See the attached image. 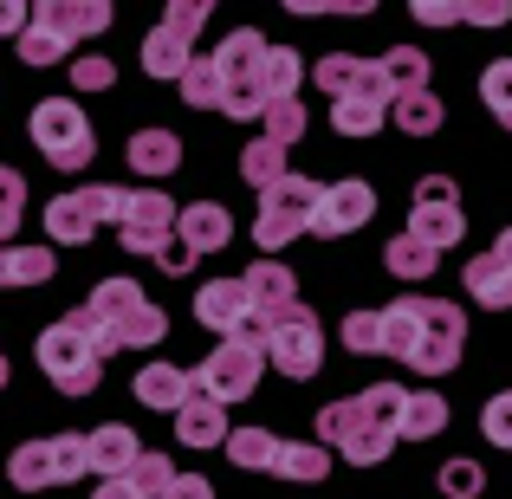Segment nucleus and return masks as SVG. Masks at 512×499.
<instances>
[{
	"mask_svg": "<svg viewBox=\"0 0 512 499\" xmlns=\"http://www.w3.org/2000/svg\"><path fill=\"white\" fill-rule=\"evenodd\" d=\"M383 357L409 363L415 376H448L454 363H461V344H467V318L461 305L448 299H396L383 305Z\"/></svg>",
	"mask_w": 512,
	"mask_h": 499,
	"instance_id": "1",
	"label": "nucleus"
},
{
	"mask_svg": "<svg viewBox=\"0 0 512 499\" xmlns=\"http://www.w3.org/2000/svg\"><path fill=\"white\" fill-rule=\"evenodd\" d=\"M402 383H370L363 396H344V402H325L318 409V441L331 454H344L350 467H383L396 454V422H402Z\"/></svg>",
	"mask_w": 512,
	"mask_h": 499,
	"instance_id": "2",
	"label": "nucleus"
},
{
	"mask_svg": "<svg viewBox=\"0 0 512 499\" xmlns=\"http://www.w3.org/2000/svg\"><path fill=\"white\" fill-rule=\"evenodd\" d=\"M78 318H85V331H91V344H98V357L143 350V344H156V337L169 331V318L156 312L150 299H143L137 279H104V286L91 292L85 305H78Z\"/></svg>",
	"mask_w": 512,
	"mask_h": 499,
	"instance_id": "3",
	"label": "nucleus"
},
{
	"mask_svg": "<svg viewBox=\"0 0 512 499\" xmlns=\"http://www.w3.org/2000/svg\"><path fill=\"white\" fill-rule=\"evenodd\" d=\"M111 20H117L111 0H46V7H33V20L20 33V59L26 65H59V59H72L78 39L104 33Z\"/></svg>",
	"mask_w": 512,
	"mask_h": 499,
	"instance_id": "4",
	"label": "nucleus"
},
{
	"mask_svg": "<svg viewBox=\"0 0 512 499\" xmlns=\"http://www.w3.org/2000/svg\"><path fill=\"white\" fill-rule=\"evenodd\" d=\"M33 357H39V370H46L65 396H85V389H98V376H104V357H98V344H91V331H85L78 312H65L59 325L39 331Z\"/></svg>",
	"mask_w": 512,
	"mask_h": 499,
	"instance_id": "5",
	"label": "nucleus"
},
{
	"mask_svg": "<svg viewBox=\"0 0 512 499\" xmlns=\"http://www.w3.org/2000/svg\"><path fill=\"white\" fill-rule=\"evenodd\" d=\"M260 59H266V39L253 33V26H234V33L214 46V65H221V111L240 117V124H260V111H266Z\"/></svg>",
	"mask_w": 512,
	"mask_h": 499,
	"instance_id": "6",
	"label": "nucleus"
},
{
	"mask_svg": "<svg viewBox=\"0 0 512 499\" xmlns=\"http://www.w3.org/2000/svg\"><path fill=\"white\" fill-rule=\"evenodd\" d=\"M318 201H325V188H318L312 175H286V182H273V188L260 195V221H253V240H260L266 253L292 247L299 234H312Z\"/></svg>",
	"mask_w": 512,
	"mask_h": 499,
	"instance_id": "7",
	"label": "nucleus"
},
{
	"mask_svg": "<svg viewBox=\"0 0 512 499\" xmlns=\"http://www.w3.org/2000/svg\"><path fill=\"white\" fill-rule=\"evenodd\" d=\"M260 370H266V344L260 337H221V344L208 350V363L188 370V376H195L201 396H214L227 409V402H240V396L260 389Z\"/></svg>",
	"mask_w": 512,
	"mask_h": 499,
	"instance_id": "8",
	"label": "nucleus"
},
{
	"mask_svg": "<svg viewBox=\"0 0 512 499\" xmlns=\"http://www.w3.org/2000/svg\"><path fill=\"white\" fill-rule=\"evenodd\" d=\"M33 143H39V156H46L52 169H65V175H78L91 163V150H98V137H91L85 111H78L72 98L33 104Z\"/></svg>",
	"mask_w": 512,
	"mask_h": 499,
	"instance_id": "9",
	"label": "nucleus"
},
{
	"mask_svg": "<svg viewBox=\"0 0 512 499\" xmlns=\"http://www.w3.org/2000/svg\"><path fill=\"white\" fill-rule=\"evenodd\" d=\"M266 363H273L279 376H318V363H325V325H318L312 305H292V312H279L273 325H266Z\"/></svg>",
	"mask_w": 512,
	"mask_h": 499,
	"instance_id": "10",
	"label": "nucleus"
},
{
	"mask_svg": "<svg viewBox=\"0 0 512 499\" xmlns=\"http://www.w3.org/2000/svg\"><path fill=\"white\" fill-rule=\"evenodd\" d=\"M201 20H214V7H201V0H175V7L163 13V26L143 39V65H150V78H175V85H182V72L195 65Z\"/></svg>",
	"mask_w": 512,
	"mask_h": 499,
	"instance_id": "11",
	"label": "nucleus"
},
{
	"mask_svg": "<svg viewBox=\"0 0 512 499\" xmlns=\"http://www.w3.org/2000/svg\"><path fill=\"white\" fill-rule=\"evenodd\" d=\"M409 234L422 240V247H454V240L467 234V214H461V188H454V175H422L415 182V201H409Z\"/></svg>",
	"mask_w": 512,
	"mask_h": 499,
	"instance_id": "12",
	"label": "nucleus"
},
{
	"mask_svg": "<svg viewBox=\"0 0 512 499\" xmlns=\"http://www.w3.org/2000/svg\"><path fill=\"white\" fill-rule=\"evenodd\" d=\"M175 214H182V208H175L163 188H150V182L130 188V195H124V221H117V227H124V247L143 253V260H163V253L175 247Z\"/></svg>",
	"mask_w": 512,
	"mask_h": 499,
	"instance_id": "13",
	"label": "nucleus"
},
{
	"mask_svg": "<svg viewBox=\"0 0 512 499\" xmlns=\"http://www.w3.org/2000/svg\"><path fill=\"white\" fill-rule=\"evenodd\" d=\"M195 318L221 337H260L266 344L260 318H253V299H247V279H208V286L195 292Z\"/></svg>",
	"mask_w": 512,
	"mask_h": 499,
	"instance_id": "14",
	"label": "nucleus"
},
{
	"mask_svg": "<svg viewBox=\"0 0 512 499\" xmlns=\"http://www.w3.org/2000/svg\"><path fill=\"white\" fill-rule=\"evenodd\" d=\"M370 214H376V188L370 182H331L325 201H318V214H312V234L338 240V234H350V227H363Z\"/></svg>",
	"mask_w": 512,
	"mask_h": 499,
	"instance_id": "15",
	"label": "nucleus"
},
{
	"mask_svg": "<svg viewBox=\"0 0 512 499\" xmlns=\"http://www.w3.org/2000/svg\"><path fill=\"white\" fill-rule=\"evenodd\" d=\"M240 279H247V299H253L260 331L273 325L279 312H292V305H299V273H292V266H279V260H253Z\"/></svg>",
	"mask_w": 512,
	"mask_h": 499,
	"instance_id": "16",
	"label": "nucleus"
},
{
	"mask_svg": "<svg viewBox=\"0 0 512 499\" xmlns=\"http://www.w3.org/2000/svg\"><path fill=\"white\" fill-rule=\"evenodd\" d=\"M175 240H182V253H221L227 240H234V214L221 208V201H195V208L175 214Z\"/></svg>",
	"mask_w": 512,
	"mask_h": 499,
	"instance_id": "17",
	"label": "nucleus"
},
{
	"mask_svg": "<svg viewBox=\"0 0 512 499\" xmlns=\"http://www.w3.org/2000/svg\"><path fill=\"white\" fill-rule=\"evenodd\" d=\"M227 435H234V428H227V409L214 396H201V389L175 409V441H182V448H221Z\"/></svg>",
	"mask_w": 512,
	"mask_h": 499,
	"instance_id": "18",
	"label": "nucleus"
},
{
	"mask_svg": "<svg viewBox=\"0 0 512 499\" xmlns=\"http://www.w3.org/2000/svg\"><path fill=\"white\" fill-rule=\"evenodd\" d=\"M85 448H91V474H98V480H117V474H130V467L143 461V441L130 435L124 422L91 428V435H85Z\"/></svg>",
	"mask_w": 512,
	"mask_h": 499,
	"instance_id": "19",
	"label": "nucleus"
},
{
	"mask_svg": "<svg viewBox=\"0 0 512 499\" xmlns=\"http://www.w3.org/2000/svg\"><path fill=\"white\" fill-rule=\"evenodd\" d=\"M46 234H52V247H85V240L98 234V214H91L85 188H72V195H52V201H46Z\"/></svg>",
	"mask_w": 512,
	"mask_h": 499,
	"instance_id": "20",
	"label": "nucleus"
},
{
	"mask_svg": "<svg viewBox=\"0 0 512 499\" xmlns=\"http://www.w3.org/2000/svg\"><path fill=\"white\" fill-rule=\"evenodd\" d=\"M415 20H428V26H506L512 20V7L506 0H415Z\"/></svg>",
	"mask_w": 512,
	"mask_h": 499,
	"instance_id": "21",
	"label": "nucleus"
},
{
	"mask_svg": "<svg viewBox=\"0 0 512 499\" xmlns=\"http://www.w3.org/2000/svg\"><path fill=\"white\" fill-rule=\"evenodd\" d=\"M188 396H195V376L175 370V363H150V370L137 376V402H143V409H169L175 415Z\"/></svg>",
	"mask_w": 512,
	"mask_h": 499,
	"instance_id": "22",
	"label": "nucleus"
},
{
	"mask_svg": "<svg viewBox=\"0 0 512 499\" xmlns=\"http://www.w3.org/2000/svg\"><path fill=\"white\" fill-rule=\"evenodd\" d=\"M175 163H182V137H169V130H137L130 137V175H175Z\"/></svg>",
	"mask_w": 512,
	"mask_h": 499,
	"instance_id": "23",
	"label": "nucleus"
},
{
	"mask_svg": "<svg viewBox=\"0 0 512 499\" xmlns=\"http://www.w3.org/2000/svg\"><path fill=\"white\" fill-rule=\"evenodd\" d=\"M441 428H448V402H441L435 389H409V396H402L396 435H402V441H435Z\"/></svg>",
	"mask_w": 512,
	"mask_h": 499,
	"instance_id": "24",
	"label": "nucleus"
},
{
	"mask_svg": "<svg viewBox=\"0 0 512 499\" xmlns=\"http://www.w3.org/2000/svg\"><path fill=\"white\" fill-rule=\"evenodd\" d=\"M279 480H299V487H318L331 474V448L325 441H279Z\"/></svg>",
	"mask_w": 512,
	"mask_h": 499,
	"instance_id": "25",
	"label": "nucleus"
},
{
	"mask_svg": "<svg viewBox=\"0 0 512 499\" xmlns=\"http://www.w3.org/2000/svg\"><path fill=\"white\" fill-rule=\"evenodd\" d=\"M221 448H227V461L247 467V474H273V467H279V435H273V428H234Z\"/></svg>",
	"mask_w": 512,
	"mask_h": 499,
	"instance_id": "26",
	"label": "nucleus"
},
{
	"mask_svg": "<svg viewBox=\"0 0 512 499\" xmlns=\"http://www.w3.org/2000/svg\"><path fill=\"white\" fill-rule=\"evenodd\" d=\"M299 85H305V59H299L292 46H266V59H260V91H266V104L299 98Z\"/></svg>",
	"mask_w": 512,
	"mask_h": 499,
	"instance_id": "27",
	"label": "nucleus"
},
{
	"mask_svg": "<svg viewBox=\"0 0 512 499\" xmlns=\"http://www.w3.org/2000/svg\"><path fill=\"white\" fill-rule=\"evenodd\" d=\"M467 299L474 305H487V312H506L512 305V273L493 253H480V260H467Z\"/></svg>",
	"mask_w": 512,
	"mask_h": 499,
	"instance_id": "28",
	"label": "nucleus"
},
{
	"mask_svg": "<svg viewBox=\"0 0 512 499\" xmlns=\"http://www.w3.org/2000/svg\"><path fill=\"white\" fill-rule=\"evenodd\" d=\"M7 480H13V487H26V493L59 487V480H52V441H26V448H13L7 454Z\"/></svg>",
	"mask_w": 512,
	"mask_h": 499,
	"instance_id": "29",
	"label": "nucleus"
},
{
	"mask_svg": "<svg viewBox=\"0 0 512 499\" xmlns=\"http://www.w3.org/2000/svg\"><path fill=\"white\" fill-rule=\"evenodd\" d=\"M383 85H389V98H409V91H428V52H415V46H396V52H383Z\"/></svg>",
	"mask_w": 512,
	"mask_h": 499,
	"instance_id": "30",
	"label": "nucleus"
},
{
	"mask_svg": "<svg viewBox=\"0 0 512 499\" xmlns=\"http://www.w3.org/2000/svg\"><path fill=\"white\" fill-rule=\"evenodd\" d=\"M435 260H441V253H435V247H422L415 234H396V240L383 247L389 279H435Z\"/></svg>",
	"mask_w": 512,
	"mask_h": 499,
	"instance_id": "31",
	"label": "nucleus"
},
{
	"mask_svg": "<svg viewBox=\"0 0 512 499\" xmlns=\"http://www.w3.org/2000/svg\"><path fill=\"white\" fill-rule=\"evenodd\" d=\"M240 175H247V182L266 195L273 182H286V175H292L286 169V150H279V143H266V137H253L247 150H240Z\"/></svg>",
	"mask_w": 512,
	"mask_h": 499,
	"instance_id": "32",
	"label": "nucleus"
},
{
	"mask_svg": "<svg viewBox=\"0 0 512 499\" xmlns=\"http://www.w3.org/2000/svg\"><path fill=\"white\" fill-rule=\"evenodd\" d=\"M389 111H396V124L409 130V137H435V130H441V117H448L435 91H409V98H396Z\"/></svg>",
	"mask_w": 512,
	"mask_h": 499,
	"instance_id": "33",
	"label": "nucleus"
},
{
	"mask_svg": "<svg viewBox=\"0 0 512 499\" xmlns=\"http://www.w3.org/2000/svg\"><path fill=\"white\" fill-rule=\"evenodd\" d=\"M260 137H266V143H279V150H292V143L305 137V104H299V98L266 104V111H260Z\"/></svg>",
	"mask_w": 512,
	"mask_h": 499,
	"instance_id": "34",
	"label": "nucleus"
},
{
	"mask_svg": "<svg viewBox=\"0 0 512 499\" xmlns=\"http://www.w3.org/2000/svg\"><path fill=\"white\" fill-rule=\"evenodd\" d=\"M46 279H59L52 247H7V286H46Z\"/></svg>",
	"mask_w": 512,
	"mask_h": 499,
	"instance_id": "35",
	"label": "nucleus"
},
{
	"mask_svg": "<svg viewBox=\"0 0 512 499\" xmlns=\"http://www.w3.org/2000/svg\"><path fill=\"white\" fill-rule=\"evenodd\" d=\"M52 441V480L59 487H72V480H85L91 474V448H85V435H46Z\"/></svg>",
	"mask_w": 512,
	"mask_h": 499,
	"instance_id": "36",
	"label": "nucleus"
},
{
	"mask_svg": "<svg viewBox=\"0 0 512 499\" xmlns=\"http://www.w3.org/2000/svg\"><path fill=\"white\" fill-rule=\"evenodd\" d=\"M182 98L195 104V111H221V65H214V59H195L182 72Z\"/></svg>",
	"mask_w": 512,
	"mask_h": 499,
	"instance_id": "37",
	"label": "nucleus"
},
{
	"mask_svg": "<svg viewBox=\"0 0 512 499\" xmlns=\"http://www.w3.org/2000/svg\"><path fill=\"white\" fill-rule=\"evenodd\" d=\"M331 124H338L344 137H376V130H383V104H370V98H338V104H331Z\"/></svg>",
	"mask_w": 512,
	"mask_h": 499,
	"instance_id": "38",
	"label": "nucleus"
},
{
	"mask_svg": "<svg viewBox=\"0 0 512 499\" xmlns=\"http://www.w3.org/2000/svg\"><path fill=\"white\" fill-rule=\"evenodd\" d=\"M357 78H363V59H350V52H331V59H318V65H312V85H318V91H331V104H338L344 91L357 85Z\"/></svg>",
	"mask_w": 512,
	"mask_h": 499,
	"instance_id": "39",
	"label": "nucleus"
},
{
	"mask_svg": "<svg viewBox=\"0 0 512 499\" xmlns=\"http://www.w3.org/2000/svg\"><path fill=\"white\" fill-rule=\"evenodd\" d=\"M480 98H487V111L512 130V59H493L487 72H480Z\"/></svg>",
	"mask_w": 512,
	"mask_h": 499,
	"instance_id": "40",
	"label": "nucleus"
},
{
	"mask_svg": "<svg viewBox=\"0 0 512 499\" xmlns=\"http://www.w3.org/2000/svg\"><path fill=\"white\" fill-rule=\"evenodd\" d=\"M169 480H175V461H169V454H150V448H143V461L130 467V487H137L143 499H163Z\"/></svg>",
	"mask_w": 512,
	"mask_h": 499,
	"instance_id": "41",
	"label": "nucleus"
},
{
	"mask_svg": "<svg viewBox=\"0 0 512 499\" xmlns=\"http://www.w3.org/2000/svg\"><path fill=\"white\" fill-rule=\"evenodd\" d=\"M344 350H357V357H383V318H376V312H350L344 318Z\"/></svg>",
	"mask_w": 512,
	"mask_h": 499,
	"instance_id": "42",
	"label": "nucleus"
},
{
	"mask_svg": "<svg viewBox=\"0 0 512 499\" xmlns=\"http://www.w3.org/2000/svg\"><path fill=\"white\" fill-rule=\"evenodd\" d=\"M20 214H26V175L0 163V240L20 227Z\"/></svg>",
	"mask_w": 512,
	"mask_h": 499,
	"instance_id": "43",
	"label": "nucleus"
},
{
	"mask_svg": "<svg viewBox=\"0 0 512 499\" xmlns=\"http://www.w3.org/2000/svg\"><path fill=\"white\" fill-rule=\"evenodd\" d=\"M441 493H448V499L487 493V474H480V461H448V467H441Z\"/></svg>",
	"mask_w": 512,
	"mask_h": 499,
	"instance_id": "44",
	"label": "nucleus"
},
{
	"mask_svg": "<svg viewBox=\"0 0 512 499\" xmlns=\"http://www.w3.org/2000/svg\"><path fill=\"white\" fill-rule=\"evenodd\" d=\"M72 85H78V91H111V85H117V65L98 59V52H85V59L72 65Z\"/></svg>",
	"mask_w": 512,
	"mask_h": 499,
	"instance_id": "45",
	"label": "nucleus"
},
{
	"mask_svg": "<svg viewBox=\"0 0 512 499\" xmlns=\"http://www.w3.org/2000/svg\"><path fill=\"white\" fill-rule=\"evenodd\" d=\"M480 428H487V441H493V448H512V389H506V396H493V402H487V415H480Z\"/></svg>",
	"mask_w": 512,
	"mask_h": 499,
	"instance_id": "46",
	"label": "nucleus"
},
{
	"mask_svg": "<svg viewBox=\"0 0 512 499\" xmlns=\"http://www.w3.org/2000/svg\"><path fill=\"white\" fill-rule=\"evenodd\" d=\"M163 499H214V487H208V480H201V474H175Z\"/></svg>",
	"mask_w": 512,
	"mask_h": 499,
	"instance_id": "47",
	"label": "nucleus"
},
{
	"mask_svg": "<svg viewBox=\"0 0 512 499\" xmlns=\"http://www.w3.org/2000/svg\"><path fill=\"white\" fill-rule=\"evenodd\" d=\"M26 20H33V7H13V0H0V39H20Z\"/></svg>",
	"mask_w": 512,
	"mask_h": 499,
	"instance_id": "48",
	"label": "nucleus"
},
{
	"mask_svg": "<svg viewBox=\"0 0 512 499\" xmlns=\"http://www.w3.org/2000/svg\"><path fill=\"white\" fill-rule=\"evenodd\" d=\"M91 499H143V493L130 487V474H117V480H98V487H91Z\"/></svg>",
	"mask_w": 512,
	"mask_h": 499,
	"instance_id": "49",
	"label": "nucleus"
},
{
	"mask_svg": "<svg viewBox=\"0 0 512 499\" xmlns=\"http://www.w3.org/2000/svg\"><path fill=\"white\" fill-rule=\"evenodd\" d=\"M493 260H500L506 273H512V227H506V234H500V247H493Z\"/></svg>",
	"mask_w": 512,
	"mask_h": 499,
	"instance_id": "50",
	"label": "nucleus"
},
{
	"mask_svg": "<svg viewBox=\"0 0 512 499\" xmlns=\"http://www.w3.org/2000/svg\"><path fill=\"white\" fill-rule=\"evenodd\" d=\"M0 286H7V247H0Z\"/></svg>",
	"mask_w": 512,
	"mask_h": 499,
	"instance_id": "51",
	"label": "nucleus"
},
{
	"mask_svg": "<svg viewBox=\"0 0 512 499\" xmlns=\"http://www.w3.org/2000/svg\"><path fill=\"white\" fill-rule=\"evenodd\" d=\"M0 389H7V357H0Z\"/></svg>",
	"mask_w": 512,
	"mask_h": 499,
	"instance_id": "52",
	"label": "nucleus"
}]
</instances>
